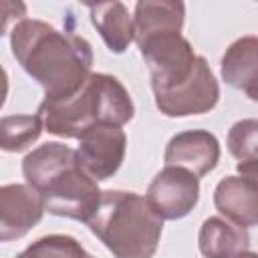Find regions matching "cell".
Masks as SVG:
<instances>
[{"mask_svg": "<svg viewBox=\"0 0 258 258\" xmlns=\"http://www.w3.org/2000/svg\"><path fill=\"white\" fill-rule=\"evenodd\" d=\"M10 48L24 73L42 87L44 101L71 99L93 75L91 42L44 20H18L10 30Z\"/></svg>", "mask_w": 258, "mask_h": 258, "instance_id": "1", "label": "cell"}, {"mask_svg": "<svg viewBox=\"0 0 258 258\" xmlns=\"http://www.w3.org/2000/svg\"><path fill=\"white\" fill-rule=\"evenodd\" d=\"M24 181L34 187L48 214L89 222L101 204L103 191L79 163L77 151L60 141H48L28 151L22 159Z\"/></svg>", "mask_w": 258, "mask_h": 258, "instance_id": "2", "label": "cell"}, {"mask_svg": "<svg viewBox=\"0 0 258 258\" xmlns=\"http://www.w3.org/2000/svg\"><path fill=\"white\" fill-rule=\"evenodd\" d=\"M36 115L42 119L44 131L64 139H79L99 123L127 125L135 115V105L117 77L93 73L77 95L64 101H42Z\"/></svg>", "mask_w": 258, "mask_h": 258, "instance_id": "3", "label": "cell"}, {"mask_svg": "<svg viewBox=\"0 0 258 258\" xmlns=\"http://www.w3.org/2000/svg\"><path fill=\"white\" fill-rule=\"evenodd\" d=\"M87 226L115 258H153L163 232V220L147 198L127 189L103 191Z\"/></svg>", "mask_w": 258, "mask_h": 258, "instance_id": "4", "label": "cell"}, {"mask_svg": "<svg viewBox=\"0 0 258 258\" xmlns=\"http://www.w3.org/2000/svg\"><path fill=\"white\" fill-rule=\"evenodd\" d=\"M139 52L151 77L153 95L175 89L185 83L198 62L189 40L181 34H163L139 44Z\"/></svg>", "mask_w": 258, "mask_h": 258, "instance_id": "5", "label": "cell"}, {"mask_svg": "<svg viewBox=\"0 0 258 258\" xmlns=\"http://www.w3.org/2000/svg\"><path fill=\"white\" fill-rule=\"evenodd\" d=\"M155 107L165 117H191L210 113L220 101V85L204 56H198L191 77L171 91L157 93Z\"/></svg>", "mask_w": 258, "mask_h": 258, "instance_id": "6", "label": "cell"}, {"mask_svg": "<svg viewBox=\"0 0 258 258\" xmlns=\"http://www.w3.org/2000/svg\"><path fill=\"white\" fill-rule=\"evenodd\" d=\"M125 149H127L125 131L109 123H99L89 127L79 137V147L75 151L81 167L93 179L105 181L119 171L125 159Z\"/></svg>", "mask_w": 258, "mask_h": 258, "instance_id": "7", "label": "cell"}, {"mask_svg": "<svg viewBox=\"0 0 258 258\" xmlns=\"http://www.w3.org/2000/svg\"><path fill=\"white\" fill-rule=\"evenodd\" d=\"M145 198L161 220L185 218L200 202V177L187 169L165 165L151 179Z\"/></svg>", "mask_w": 258, "mask_h": 258, "instance_id": "8", "label": "cell"}, {"mask_svg": "<svg viewBox=\"0 0 258 258\" xmlns=\"http://www.w3.org/2000/svg\"><path fill=\"white\" fill-rule=\"evenodd\" d=\"M42 196L28 183L0 187V240L10 242L26 236L44 216Z\"/></svg>", "mask_w": 258, "mask_h": 258, "instance_id": "9", "label": "cell"}, {"mask_svg": "<svg viewBox=\"0 0 258 258\" xmlns=\"http://www.w3.org/2000/svg\"><path fill=\"white\" fill-rule=\"evenodd\" d=\"M163 161L169 167H181L196 177L208 175L220 161V141L206 129L175 133L165 147Z\"/></svg>", "mask_w": 258, "mask_h": 258, "instance_id": "10", "label": "cell"}, {"mask_svg": "<svg viewBox=\"0 0 258 258\" xmlns=\"http://www.w3.org/2000/svg\"><path fill=\"white\" fill-rule=\"evenodd\" d=\"M216 210L230 222L252 228L258 226V183L244 175H226L214 189Z\"/></svg>", "mask_w": 258, "mask_h": 258, "instance_id": "11", "label": "cell"}, {"mask_svg": "<svg viewBox=\"0 0 258 258\" xmlns=\"http://www.w3.org/2000/svg\"><path fill=\"white\" fill-rule=\"evenodd\" d=\"M137 46L163 34H181L185 20L183 2L173 0H139L133 12Z\"/></svg>", "mask_w": 258, "mask_h": 258, "instance_id": "12", "label": "cell"}, {"mask_svg": "<svg viewBox=\"0 0 258 258\" xmlns=\"http://www.w3.org/2000/svg\"><path fill=\"white\" fill-rule=\"evenodd\" d=\"M248 246V230L222 216L206 218L198 234V248L204 258H238Z\"/></svg>", "mask_w": 258, "mask_h": 258, "instance_id": "13", "label": "cell"}, {"mask_svg": "<svg viewBox=\"0 0 258 258\" xmlns=\"http://www.w3.org/2000/svg\"><path fill=\"white\" fill-rule=\"evenodd\" d=\"M89 16L107 48L121 54L135 40V20L123 2H99L89 4Z\"/></svg>", "mask_w": 258, "mask_h": 258, "instance_id": "14", "label": "cell"}, {"mask_svg": "<svg viewBox=\"0 0 258 258\" xmlns=\"http://www.w3.org/2000/svg\"><path fill=\"white\" fill-rule=\"evenodd\" d=\"M258 73V36H242L234 40L222 60H220V75L226 85L234 89H244L254 75Z\"/></svg>", "mask_w": 258, "mask_h": 258, "instance_id": "15", "label": "cell"}, {"mask_svg": "<svg viewBox=\"0 0 258 258\" xmlns=\"http://www.w3.org/2000/svg\"><path fill=\"white\" fill-rule=\"evenodd\" d=\"M44 131L38 115H4L0 121V147L6 153L28 149Z\"/></svg>", "mask_w": 258, "mask_h": 258, "instance_id": "16", "label": "cell"}, {"mask_svg": "<svg viewBox=\"0 0 258 258\" xmlns=\"http://www.w3.org/2000/svg\"><path fill=\"white\" fill-rule=\"evenodd\" d=\"M16 258H95L83 244L67 234H48L26 246Z\"/></svg>", "mask_w": 258, "mask_h": 258, "instance_id": "17", "label": "cell"}, {"mask_svg": "<svg viewBox=\"0 0 258 258\" xmlns=\"http://www.w3.org/2000/svg\"><path fill=\"white\" fill-rule=\"evenodd\" d=\"M226 147L238 161L258 159V119L236 121L228 131Z\"/></svg>", "mask_w": 258, "mask_h": 258, "instance_id": "18", "label": "cell"}, {"mask_svg": "<svg viewBox=\"0 0 258 258\" xmlns=\"http://www.w3.org/2000/svg\"><path fill=\"white\" fill-rule=\"evenodd\" d=\"M236 171L244 177H250L258 183V159H248V161H238Z\"/></svg>", "mask_w": 258, "mask_h": 258, "instance_id": "19", "label": "cell"}, {"mask_svg": "<svg viewBox=\"0 0 258 258\" xmlns=\"http://www.w3.org/2000/svg\"><path fill=\"white\" fill-rule=\"evenodd\" d=\"M244 91V95L250 99V101H254V103H258V73L254 75V79L242 89Z\"/></svg>", "mask_w": 258, "mask_h": 258, "instance_id": "20", "label": "cell"}, {"mask_svg": "<svg viewBox=\"0 0 258 258\" xmlns=\"http://www.w3.org/2000/svg\"><path fill=\"white\" fill-rule=\"evenodd\" d=\"M238 258H258V252H250V250H246V252H242Z\"/></svg>", "mask_w": 258, "mask_h": 258, "instance_id": "21", "label": "cell"}]
</instances>
